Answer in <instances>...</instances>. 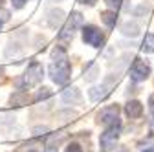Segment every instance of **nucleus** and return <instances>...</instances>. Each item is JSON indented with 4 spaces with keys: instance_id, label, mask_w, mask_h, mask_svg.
<instances>
[{
    "instance_id": "5701e85b",
    "label": "nucleus",
    "mask_w": 154,
    "mask_h": 152,
    "mask_svg": "<svg viewBox=\"0 0 154 152\" xmlns=\"http://www.w3.org/2000/svg\"><path fill=\"white\" fill-rule=\"evenodd\" d=\"M9 17H11V13H9L8 9L0 8V22H8V20H9Z\"/></svg>"
},
{
    "instance_id": "6e6552de",
    "label": "nucleus",
    "mask_w": 154,
    "mask_h": 152,
    "mask_svg": "<svg viewBox=\"0 0 154 152\" xmlns=\"http://www.w3.org/2000/svg\"><path fill=\"white\" fill-rule=\"evenodd\" d=\"M125 114H127L128 119H138V117L143 116V105L138 99H130L125 105Z\"/></svg>"
},
{
    "instance_id": "a878e982",
    "label": "nucleus",
    "mask_w": 154,
    "mask_h": 152,
    "mask_svg": "<svg viewBox=\"0 0 154 152\" xmlns=\"http://www.w3.org/2000/svg\"><path fill=\"white\" fill-rule=\"evenodd\" d=\"M149 110L154 114V93H152V96L149 97Z\"/></svg>"
},
{
    "instance_id": "9d476101",
    "label": "nucleus",
    "mask_w": 154,
    "mask_h": 152,
    "mask_svg": "<svg viewBox=\"0 0 154 152\" xmlns=\"http://www.w3.org/2000/svg\"><path fill=\"white\" fill-rule=\"evenodd\" d=\"M61 99L66 105H79L81 103V92L77 86H68L63 93H61Z\"/></svg>"
},
{
    "instance_id": "c85d7f7f",
    "label": "nucleus",
    "mask_w": 154,
    "mask_h": 152,
    "mask_svg": "<svg viewBox=\"0 0 154 152\" xmlns=\"http://www.w3.org/2000/svg\"><path fill=\"white\" fill-rule=\"evenodd\" d=\"M143 152H154V147H152V148H145Z\"/></svg>"
},
{
    "instance_id": "20e7f679",
    "label": "nucleus",
    "mask_w": 154,
    "mask_h": 152,
    "mask_svg": "<svg viewBox=\"0 0 154 152\" xmlns=\"http://www.w3.org/2000/svg\"><path fill=\"white\" fill-rule=\"evenodd\" d=\"M119 136H121V125L105 128V132L99 136V150L101 152H110L112 148H116V143H118Z\"/></svg>"
},
{
    "instance_id": "dca6fc26",
    "label": "nucleus",
    "mask_w": 154,
    "mask_h": 152,
    "mask_svg": "<svg viewBox=\"0 0 154 152\" xmlns=\"http://www.w3.org/2000/svg\"><path fill=\"white\" fill-rule=\"evenodd\" d=\"M141 51L143 53H154V33H147L141 42Z\"/></svg>"
},
{
    "instance_id": "cd10ccee",
    "label": "nucleus",
    "mask_w": 154,
    "mask_h": 152,
    "mask_svg": "<svg viewBox=\"0 0 154 152\" xmlns=\"http://www.w3.org/2000/svg\"><path fill=\"white\" fill-rule=\"evenodd\" d=\"M46 152H57V148H55V147H48Z\"/></svg>"
},
{
    "instance_id": "ddd939ff",
    "label": "nucleus",
    "mask_w": 154,
    "mask_h": 152,
    "mask_svg": "<svg viewBox=\"0 0 154 152\" xmlns=\"http://www.w3.org/2000/svg\"><path fill=\"white\" fill-rule=\"evenodd\" d=\"M28 99L29 97H28L26 90H17V92H13V96L9 97L13 106H24V105H28Z\"/></svg>"
},
{
    "instance_id": "2f4dec72",
    "label": "nucleus",
    "mask_w": 154,
    "mask_h": 152,
    "mask_svg": "<svg viewBox=\"0 0 154 152\" xmlns=\"http://www.w3.org/2000/svg\"><path fill=\"white\" fill-rule=\"evenodd\" d=\"M2 71H4V70H2V68H0V73H2Z\"/></svg>"
},
{
    "instance_id": "4be33fe9",
    "label": "nucleus",
    "mask_w": 154,
    "mask_h": 152,
    "mask_svg": "<svg viewBox=\"0 0 154 152\" xmlns=\"http://www.w3.org/2000/svg\"><path fill=\"white\" fill-rule=\"evenodd\" d=\"M64 152H83V148H81V145L79 143H70L68 147H66V150Z\"/></svg>"
},
{
    "instance_id": "9b49d317",
    "label": "nucleus",
    "mask_w": 154,
    "mask_h": 152,
    "mask_svg": "<svg viewBox=\"0 0 154 152\" xmlns=\"http://www.w3.org/2000/svg\"><path fill=\"white\" fill-rule=\"evenodd\" d=\"M121 33L125 35V37H138L140 35V24L138 22H134V20H127V22H123L121 24Z\"/></svg>"
},
{
    "instance_id": "b1692460",
    "label": "nucleus",
    "mask_w": 154,
    "mask_h": 152,
    "mask_svg": "<svg viewBox=\"0 0 154 152\" xmlns=\"http://www.w3.org/2000/svg\"><path fill=\"white\" fill-rule=\"evenodd\" d=\"M11 4H13V9H22L26 0H11Z\"/></svg>"
},
{
    "instance_id": "393cba45",
    "label": "nucleus",
    "mask_w": 154,
    "mask_h": 152,
    "mask_svg": "<svg viewBox=\"0 0 154 152\" xmlns=\"http://www.w3.org/2000/svg\"><path fill=\"white\" fill-rule=\"evenodd\" d=\"M44 132H48V126H37V128H33V134L35 136H41V134H44Z\"/></svg>"
},
{
    "instance_id": "7ed1b4c3",
    "label": "nucleus",
    "mask_w": 154,
    "mask_h": 152,
    "mask_svg": "<svg viewBox=\"0 0 154 152\" xmlns=\"http://www.w3.org/2000/svg\"><path fill=\"white\" fill-rule=\"evenodd\" d=\"M119 112H121L119 105H106V106H103V108L97 112L95 119H97V123L103 125L105 128H108V126H119V125H121Z\"/></svg>"
},
{
    "instance_id": "c756f323",
    "label": "nucleus",
    "mask_w": 154,
    "mask_h": 152,
    "mask_svg": "<svg viewBox=\"0 0 154 152\" xmlns=\"http://www.w3.org/2000/svg\"><path fill=\"white\" fill-rule=\"evenodd\" d=\"M48 2H64V0H48Z\"/></svg>"
},
{
    "instance_id": "6ab92c4d",
    "label": "nucleus",
    "mask_w": 154,
    "mask_h": 152,
    "mask_svg": "<svg viewBox=\"0 0 154 152\" xmlns=\"http://www.w3.org/2000/svg\"><path fill=\"white\" fill-rule=\"evenodd\" d=\"M64 57H68V55H66V50L63 46L53 48V51H51V61H59V59H64Z\"/></svg>"
},
{
    "instance_id": "bb28decb",
    "label": "nucleus",
    "mask_w": 154,
    "mask_h": 152,
    "mask_svg": "<svg viewBox=\"0 0 154 152\" xmlns=\"http://www.w3.org/2000/svg\"><path fill=\"white\" fill-rule=\"evenodd\" d=\"M81 4H85V6H94L95 2H97V0H79Z\"/></svg>"
},
{
    "instance_id": "1a4fd4ad",
    "label": "nucleus",
    "mask_w": 154,
    "mask_h": 152,
    "mask_svg": "<svg viewBox=\"0 0 154 152\" xmlns=\"http://www.w3.org/2000/svg\"><path fill=\"white\" fill-rule=\"evenodd\" d=\"M64 20H66V15H64L63 9H57L55 8V9H50L48 11V26L50 28H53V29L61 28Z\"/></svg>"
},
{
    "instance_id": "f8f14e48",
    "label": "nucleus",
    "mask_w": 154,
    "mask_h": 152,
    "mask_svg": "<svg viewBox=\"0 0 154 152\" xmlns=\"http://www.w3.org/2000/svg\"><path fill=\"white\" fill-rule=\"evenodd\" d=\"M101 22L108 28V29H112L114 26H116V22H118V13H116L114 9H106V11H101Z\"/></svg>"
},
{
    "instance_id": "f3484780",
    "label": "nucleus",
    "mask_w": 154,
    "mask_h": 152,
    "mask_svg": "<svg viewBox=\"0 0 154 152\" xmlns=\"http://www.w3.org/2000/svg\"><path fill=\"white\" fill-rule=\"evenodd\" d=\"M73 28H70L68 24H64L63 26V29L59 31V41H63V42H68V41H72L73 39Z\"/></svg>"
},
{
    "instance_id": "39448f33",
    "label": "nucleus",
    "mask_w": 154,
    "mask_h": 152,
    "mask_svg": "<svg viewBox=\"0 0 154 152\" xmlns=\"http://www.w3.org/2000/svg\"><path fill=\"white\" fill-rule=\"evenodd\" d=\"M83 42L94 48H101L105 44V33L94 24H88L83 28Z\"/></svg>"
},
{
    "instance_id": "f257e3e1",
    "label": "nucleus",
    "mask_w": 154,
    "mask_h": 152,
    "mask_svg": "<svg viewBox=\"0 0 154 152\" xmlns=\"http://www.w3.org/2000/svg\"><path fill=\"white\" fill-rule=\"evenodd\" d=\"M42 77H44V66L38 62V61H33L26 68V71H24L22 77L15 79V84H17L18 90H28V88L37 86L38 83L42 81Z\"/></svg>"
},
{
    "instance_id": "f03ea898",
    "label": "nucleus",
    "mask_w": 154,
    "mask_h": 152,
    "mask_svg": "<svg viewBox=\"0 0 154 152\" xmlns=\"http://www.w3.org/2000/svg\"><path fill=\"white\" fill-rule=\"evenodd\" d=\"M50 77L55 84H66L72 77V64L68 61V57L59 61H51L50 64Z\"/></svg>"
},
{
    "instance_id": "aec40b11",
    "label": "nucleus",
    "mask_w": 154,
    "mask_h": 152,
    "mask_svg": "<svg viewBox=\"0 0 154 152\" xmlns=\"http://www.w3.org/2000/svg\"><path fill=\"white\" fill-rule=\"evenodd\" d=\"M50 96H51V90L46 88V86H42V88H38L37 96H35V101H42V99H46V97H50Z\"/></svg>"
},
{
    "instance_id": "a211bd4d",
    "label": "nucleus",
    "mask_w": 154,
    "mask_h": 152,
    "mask_svg": "<svg viewBox=\"0 0 154 152\" xmlns=\"http://www.w3.org/2000/svg\"><path fill=\"white\" fill-rule=\"evenodd\" d=\"M22 53V46L20 42H9L8 48H6V57H17Z\"/></svg>"
},
{
    "instance_id": "4468645a",
    "label": "nucleus",
    "mask_w": 154,
    "mask_h": 152,
    "mask_svg": "<svg viewBox=\"0 0 154 152\" xmlns=\"http://www.w3.org/2000/svg\"><path fill=\"white\" fill-rule=\"evenodd\" d=\"M83 77H85L86 83H94L95 79L99 77V66L95 64V62H90V64H88V70H85V75H83Z\"/></svg>"
},
{
    "instance_id": "423d86ee",
    "label": "nucleus",
    "mask_w": 154,
    "mask_h": 152,
    "mask_svg": "<svg viewBox=\"0 0 154 152\" xmlns=\"http://www.w3.org/2000/svg\"><path fill=\"white\" fill-rule=\"evenodd\" d=\"M149 75H150V64L141 59H136L128 70V77L132 83H143L149 79Z\"/></svg>"
},
{
    "instance_id": "473e14b6",
    "label": "nucleus",
    "mask_w": 154,
    "mask_h": 152,
    "mask_svg": "<svg viewBox=\"0 0 154 152\" xmlns=\"http://www.w3.org/2000/svg\"><path fill=\"white\" fill-rule=\"evenodd\" d=\"M31 152H37V150H31Z\"/></svg>"
},
{
    "instance_id": "7c9ffc66",
    "label": "nucleus",
    "mask_w": 154,
    "mask_h": 152,
    "mask_svg": "<svg viewBox=\"0 0 154 152\" xmlns=\"http://www.w3.org/2000/svg\"><path fill=\"white\" fill-rule=\"evenodd\" d=\"M2 2H4V0H0V8H2Z\"/></svg>"
},
{
    "instance_id": "412c9836",
    "label": "nucleus",
    "mask_w": 154,
    "mask_h": 152,
    "mask_svg": "<svg viewBox=\"0 0 154 152\" xmlns=\"http://www.w3.org/2000/svg\"><path fill=\"white\" fill-rule=\"evenodd\" d=\"M105 4L108 9H114V11H118L121 6H123V0H105Z\"/></svg>"
},
{
    "instance_id": "0eeeda50",
    "label": "nucleus",
    "mask_w": 154,
    "mask_h": 152,
    "mask_svg": "<svg viewBox=\"0 0 154 152\" xmlns=\"http://www.w3.org/2000/svg\"><path fill=\"white\" fill-rule=\"evenodd\" d=\"M110 92H112V88L103 83L101 86H92V88L88 90V97H90V101H94V103H99V101H103V99H106V97L110 96Z\"/></svg>"
},
{
    "instance_id": "2eb2a0df",
    "label": "nucleus",
    "mask_w": 154,
    "mask_h": 152,
    "mask_svg": "<svg viewBox=\"0 0 154 152\" xmlns=\"http://www.w3.org/2000/svg\"><path fill=\"white\" fill-rule=\"evenodd\" d=\"M66 24H68L70 28L77 29V28H83V24H85V18H83V15H81L79 11H73V13H72V15L68 17Z\"/></svg>"
}]
</instances>
